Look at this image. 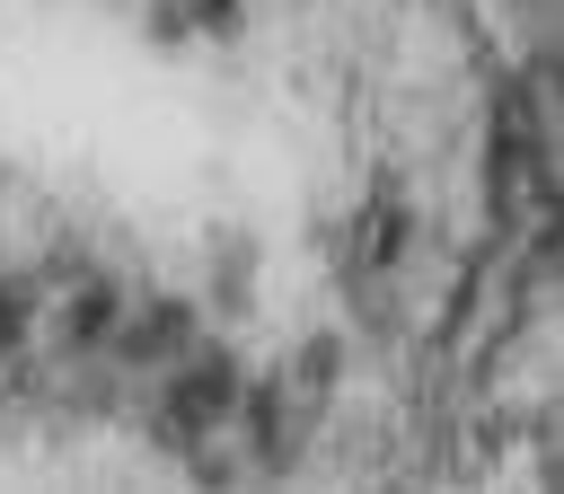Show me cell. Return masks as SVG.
<instances>
[{
    "label": "cell",
    "instance_id": "obj_1",
    "mask_svg": "<svg viewBox=\"0 0 564 494\" xmlns=\"http://www.w3.org/2000/svg\"><path fill=\"white\" fill-rule=\"evenodd\" d=\"M238 388H247V379H238V362H229V353H194V362L159 388V432H167L176 450L212 441V432L238 415Z\"/></svg>",
    "mask_w": 564,
    "mask_h": 494
},
{
    "label": "cell",
    "instance_id": "obj_2",
    "mask_svg": "<svg viewBox=\"0 0 564 494\" xmlns=\"http://www.w3.org/2000/svg\"><path fill=\"white\" fill-rule=\"evenodd\" d=\"M185 335H194V309L185 300H150L141 318H115V353L123 362H167V353H185Z\"/></svg>",
    "mask_w": 564,
    "mask_h": 494
},
{
    "label": "cell",
    "instance_id": "obj_3",
    "mask_svg": "<svg viewBox=\"0 0 564 494\" xmlns=\"http://www.w3.org/2000/svg\"><path fill=\"white\" fill-rule=\"evenodd\" d=\"M115 318H123V309H115V282H97V273L62 300V335H70V344H106V335H115Z\"/></svg>",
    "mask_w": 564,
    "mask_h": 494
},
{
    "label": "cell",
    "instance_id": "obj_4",
    "mask_svg": "<svg viewBox=\"0 0 564 494\" xmlns=\"http://www.w3.org/2000/svg\"><path fill=\"white\" fill-rule=\"evenodd\" d=\"M26 326H35V282L26 273H0V353L26 344Z\"/></svg>",
    "mask_w": 564,
    "mask_h": 494
}]
</instances>
